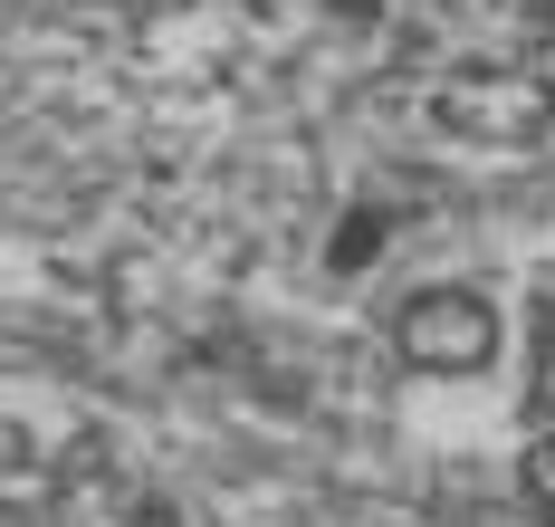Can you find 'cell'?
I'll list each match as a JSON object with an SVG mask.
<instances>
[{
	"mask_svg": "<svg viewBox=\"0 0 555 527\" xmlns=\"http://www.w3.org/2000/svg\"><path fill=\"white\" fill-rule=\"evenodd\" d=\"M392 346L412 355L422 374H479L499 355V307L479 288H422L392 317Z\"/></svg>",
	"mask_w": 555,
	"mask_h": 527,
	"instance_id": "1",
	"label": "cell"
},
{
	"mask_svg": "<svg viewBox=\"0 0 555 527\" xmlns=\"http://www.w3.org/2000/svg\"><path fill=\"white\" fill-rule=\"evenodd\" d=\"M384 211H345V221H335V249H326V269L335 279H364V269H374V259H384Z\"/></svg>",
	"mask_w": 555,
	"mask_h": 527,
	"instance_id": "2",
	"label": "cell"
},
{
	"mask_svg": "<svg viewBox=\"0 0 555 527\" xmlns=\"http://www.w3.org/2000/svg\"><path fill=\"white\" fill-rule=\"evenodd\" d=\"M517 489H527V509L555 527V432H546V441H527V461H517Z\"/></svg>",
	"mask_w": 555,
	"mask_h": 527,
	"instance_id": "3",
	"label": "cell"
}]
</instances>
